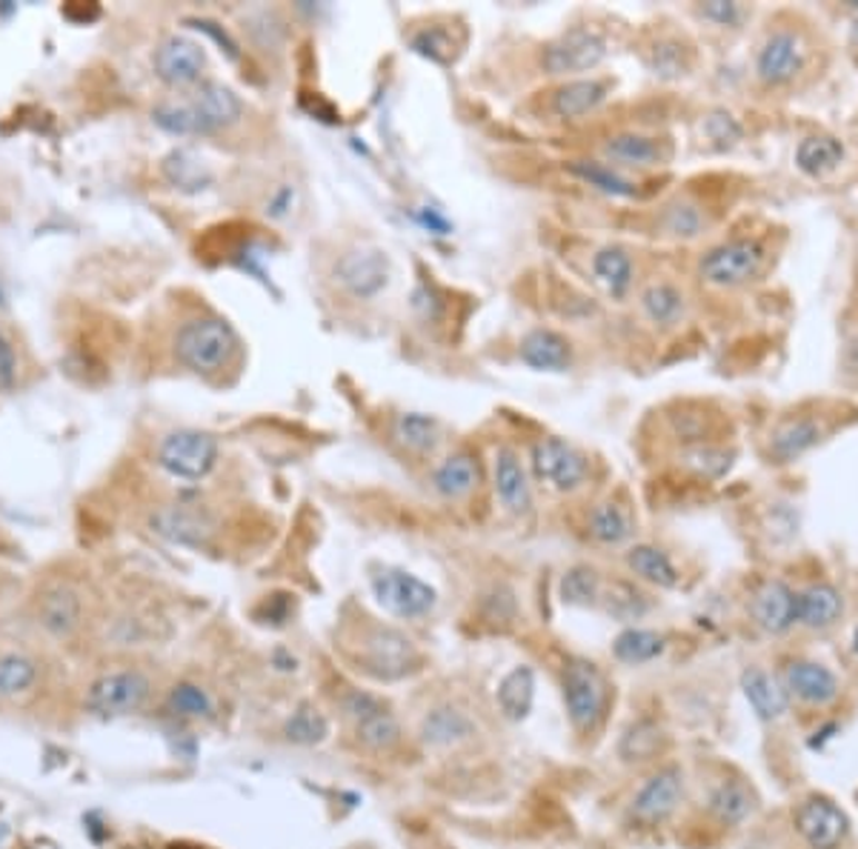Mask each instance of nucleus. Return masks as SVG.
Listing matches in <instances>:
<instances>
[{
    "label": "nucleus",
    "instance_id": "1",
    "mask_svg": "<svg viewBox=\"0 0 858 849\" xmlns=\"http://www.w3.org/2000/svg\"><path fill=\"white\" fill-rule=\"evenodd\" d=\"M238 347L236 329L223 318H194L174 338V354L192 372H214L232 358Z\"/></svg>",
    "mask_w": 858,
    "mask_h": 849
},
{
    "label": "nucleus",
    "instance_id": "2",
    "mask_svg": "<svg viewBox=\"0 0 858 849\" xmlns=\"http://www.w3.org/2000/svg\"><path fill=\"white\" fill-rule=\"evenodd\" d=\"M563 703L578 732H592L607 707V687L596 663L572 658L563 663Z\"/></svg>",
    "mask_w": 858,
    "mask_h": 849
},
{
    "label": "nucleus",
    "instance_id": "3",
    "mask_svg": "<svg viewBox=\"0 0 858 849\" xmlns=\"http://www.w3.org/2000/svg\"><path fill=\"white\" fill-rule=\"evenodd\" d=\"M158 463L167 469L172 478L183 481H201L218 463V441L209 432L198 429H178L172 436L163 438L158 449Z\"/></svg>",
    "mask_w": 858,
    "mask_h": 849
},
{
    "label": "nucleus",
    "instance_id": "4",
    "mask_svg": "<svg viewBox=\"0 0 858 849\" xmlns=\"http://www.w3.org/2000/svg\"><path fill=\"white\" fill-rule=\"evenodd\" d=\"M372 592L389 616L416 621L436 609V589L403 569H381L372 576Z\"/></svg>",
    "mask_w": 858,
    "mask_h": 849
},
{
    "label": "nucleus",
    "instance_id": "5",
    "mask_svg": "<svg viewBox=\"0 0 858 849\" xmlns=\"http://www.w3.org/2000/svg\"><path fill=\"white\" fill-rule=\"evenodd\" d=\"M149 698V678L138 669H114L98 681H92L87 692V707L94 716L114 718L129 716L134 709H141Z\"/></svg>",
    "mask_w": 858,
    "mask_h": 849
},
{
    "label": "nucleus",
    "instance_id": "6",
    "mask_svg": "<svg viewBox=\"0 0 858 849\" xmlns=\"http://www.w3.org/2000/svg\"><path fill=\"white\" fill-rule=\"evenodd\" d=\"M343 712L356 727L358 741L367 749H376V752H387V749L396 747L401 741V723L398 718L389 712L387 703L378 701L376 696L369 692H349L343 698Z\"/></svg>",
    "mask_w": 858,
    "mask_h": 849
},
{
    "label": "nucleus",
    "instance_id": "7",
    "mask_svg": "<svg viewBox=\"0 0 858 849\" xmlns=\"http://www.w3.org/2000/svg\"><path fill=\"white\" fill-rule=\"evenodd\" d=\"M765 249L756 241H732L701 258V278L712 287H741L761 269Z\"/></svg>",
    "mask_w": 858,
    "mask_h": 849
},
{
    "label": "nucleus",
    "instance_id": "8",
    "mask_svg": "<svg viewBox=\"0 0 858 849\" xmlns=\"http://www.w3.org/2000/svg\"><path fill=\"white\" fill-rule=\"evenodd\" d=\"M607 54V43L592 29L576 27L570 32L558 34L550 47L543 49V69L550 74H576L596 69Z\"/></svg>",
    "mask_w": 858,
    "mask_h": 849
},
{
    "label": "nucleus",
    "instance_id": "9",
    "mask_svg": "<svg viewBox=\"0 0 858 849\" xmlns=\"http://www.w3.org/2000/svg\"><path fill=\"white\" fill-rule=\"evenodd\" d=\"M418 652L412 647L409 638H403L401 632L387 627H376L363 638V656L361 667L367 669L369 676L383 678V681H396L403 678L409 669L416 667Z\"/></svg>",
    "mask_w": 858,
    "mask_h": 849
},
{
    "label": "nucleus",
    "instance_id": "10",
    "mask_svg": "<svg viewBox=\"0 0 858 849\" xmlns=\"http://www.w3.org/2000/svg\"><path fill=\"white\" fill-rule=\"evenodd\" d=\"M532 472L538 481L550 483L558 492H572L587 478V461L561 438H541L532 447Z\"/></svg>",
    "mask_w": 858,
    "mask_h": 849
},
{
    "label": "nucleus",
    "instance_id": "11",
    "mask_svg": "<svg viewBox=\"0 0 858 849\" xmlns=\"http://www.w3.org/2000/svg\"><path fill=\"white\" fill-rule=\"evenodd\" d=\"M336 278L341 287L356 298H376L389 283V258L376 247H356L341 254L336 267Z\"/></svg>",
    "mask_w": 858,
    "mask_h": 849
},
{
    "label": "nucleus",
    "instance_id": "12",
    "mask_svg": "<svg viewBox=\"0 0 858 849\" xmlns=\"http://www.w3.org/2000/svg\"><path fill=\"white\" fill-rule=\"evenodd\" d=\"M796 827L810 849H841L850 823L836 803L812 796L796 809Z\"/></svg>",
    "mask_w": 858,
    "mask_h": 849
},
{
    "label": "nucleus",
    "instance_id": "13",
    "mask_svg": "<svg viewBox=\"0 0 858 849\" xmlns=\"http://www.w3.org/2000/svg\"><path fill=\"white\" fill-rule=\"evenodd\" d=\"M203 67H207V54L189 38L172 34L154 49V72L169 87H189L201 78Z\"/></svg>",
    "mask_w": 858,
    "mask_h": 849
},
{
    "label": "nucleus",
    "instance_id": "14",
    "mask_svg": "<svg viewBox=\"0 0 858 849\" xmlns=\"http://www.w3.org/2000/svg\"><path fill=\"white\" fill-rule=\"evenodd\" d=\"M685 796V781H681V772L678 769H665L652 776L650 781L638 789V796L632 798V816L644 823H658L665 821L667 816H672Z\"/></svg>",
    "mask_w": 858,
    "mask_h": 849
},
{
    "label": "nucleus",
    "instance_id": "15",
    "mask_svg": "<svg viewBox=\"0 0 858 849\" xmlns=\"http://www.w3.org/2000/svg\"><path fill=\"white\" fill-rule=\"evenodd\" d=\"M801 63H805L801 41L792 32H776L767 38V43L758 52L756 72L765 83L778 87V83L792 81L801 72Z\"/></svg>",
    "mask_w": 858,
    "mask_h": 849
},
{
    "label": "nucleus",
    "instance_id": "16",
    "mask_svg": "<svg viewBox=\"0 0 858 849\" xmlns=\"http://www.w3.org/2000/svg\"><path fill=\"white\" fill-rule=\"evenodd\" d=\"M785 689L798 701L825 707L838 698V681L830 669L816 661H792L785 669Z\"/></svg>",
    "mask_w": 858,
    "mask_h": 849
},
{
    "label": "nucleus",
    "instance_id": "17",
    "mask_svg": "<svg viewBox=\"0 0 858 849\" xmlns=\"http://www.w3.org/2000/svg\"><path fill=\"white\" fill-rule=\"evenodd\" d=\"M752 616H756L758 627L772 632V636L787 632L796 623V592L785 581H767L756 592Z\"/></svg>",
    "mask_w": 858,
    "mask_h": 849
},
{
    "label": "nucleus",
    "instance_id": "18",
    "mask_svg": "<svg viewBox=\"0 0 858 849\" xmlns=\"http://www.w3.org/2000/svg\"><path fill=\"white\" fill-rule=\"evenodd\" d=\"M192 109L198 112V118L203 121L207 132H214V129L232 127V123L241 121L243 114V103L236 92L223 83L207 81L198 87L192 98Z\"/></svg>",
    "mask_w": 858,
    "mask_h": 849
},
{
    "label": "nucleus",
    "instance_id": "19",
    "mask_svg": "<svg viewBox=\"0 0 858 849\" xmlns=\"http://www.w3.org/2000/svg\"><path fill=\"white\" fill-rule=\"evenodd\" d=\"M741 689H745V698L750 701L752 712L761 721H776L790 707V692L785 689V683H778L765 669H747L745 676H741Z\"/></svg>",
    "mask_w": 858,
    "mask_h": 849
},
{
    "label": "nucleus",
    "instance_id": "20",
    "mask_svg": "<svg viewBox=\"0 0 858 849\" xmlns=\"http://www.w3.org/2000/svg\"><path fill=\"white\" fill-rule=\"evenodd\" d=\"M492 481H496V496L501 498L503 507L512 512L530 509V481L512 449H498L496 461H492Z\"/></svg>",
    "mask_w": 858,
    "mask_h": 849
},
{
    "label": "nucleus",
    "instance_id": "21",
    "mask_svg": "<svg viewBox=\"0 0 858 849\" xmlns=\"http://www.w3.org/2000/svg\"><path fill=\"white\" fill-rule=\"evenodd\" d=\"M845 601L830 583H812L801 596H796V621L810 629H827L841 618Z\"/></svg>",
    "mask_w": 858,
    "mask_h": 849
},
{
    "label": "nucleus",
    "instance_id": "22",
    "mask_svg": "<svg viewBox=\"0 0 858 849\" xmlns=\"http://www.w3.org/2000/svg\"><path fill=\"white\" fill-rule=\"evenodd\" d=\"M521 361L541 372H561L570 363V343L552 329H532L521 341Z\"/></svg>",
    "mask_w": 858,
    "mask_h": 849
},
{
    "label": "nucleus",
    "instance_id": "23",
    "mask_svg": "<svg viewBox=\"0 0 858 849\" xmlns=\"http://www.w3.org/2000/svg\"><path fill=\"white\" fill-rule=\"evenodd\" d=\"M421 736L429 747L447 749V747H458L461 741H470L476 736V723L470 721L467 712L452 707H441L432 709L421 723Z\"/></svg>",
    "mask_w": 858,
    "mask_h": 849
},
{
    "label": "nucleus",
    "instance_id": "24",
    "mask_svg": "<svg viewBox=\"0 0 858 849\" xmlns=\"http://www.w3.org/2000/svg\"><path fill=\"white\" fill-rule=\"evenodd\" d=\"M152 527L158 529L163 538H169V541L192 543V547L207 541L209 532H212L207 518L198 516V512H192V509L187 507L161 509V512L152 518Z\"/></svg>",
    "mask_w": 858,
    "mask_h": 849
},
{
    "label": "nucleus",
    "instance_id": "25",
    "mask_svg": "<svg viewBox=\"0 0 858 849\" xmlns=\"http://www.w3.org/2000/svg\"><path fill=\"white\" fill-rule=\"evenodd\" d=\"M532 698H536V676H532L530 667H516L498 683V709H501L503 718H510V721L527 718V712H530L532 707Z\"/></svg>",
    "mask_w": 858,
    "mask_h": 849
},
{
    "label": "nucleus",
    "instance_id": "26",
    "mask_svg": "<svg viewBox=\"0 0 858 849\" xmlns=\"http://www.w3.org/2000/svg\"><path fill=\"white\" fill-rule=\"evenodd\" d=\"M821 441V427H818L812 418H796V421H787L772 432L770 438V452L781 463L792 461V458L805 456L807 449H812Z\"/></svg>",
    "mask_w": 858,
    "mask_h": 849
},
{
    "label": "nucleus",
    "instance_id": "27",
    "mask_svg": "<svg viewBox=\"0 0 858 849\" xmlns=\"http://www.w3.org/2000/svg\"><path fill=\"white\" fill-rule=\"evenodd\" d=\"M627 567H630L638 578L656 583V587L670 589L678 583V572L670 558H667V552L650 547V543L632 547L630 552H627Z\"/></svg>",
    "mask_w": 858,
    "mask_h": 849
},
{
    "label": "nucleus",
    "instance_id": "28",
    "mask_svg": "<svg viewBox=\"0 0 858 849\" xmlns=\"http://www.w3.org/2000/svg\"><path fill=\"white\" fill-rule=\"evenodd\" d=\"M603 152L610 154L612 161L627 163V167H656L661 161V147H658L656 138L636 132H623L610 138V141L603 143Z\"/></svg>",
    "mask_w": 858,
    "mask_h": 849
},
{
    "label": "nucleus",
    "instance_id": "29",
    "mask_svg": "<svg viewBox=\"0 0 858 849\" xmlns=\"http://www.w3.org/2000/svg\"><path fill=\"white\" fill-rule=\"evenodd\" d=\"M436 489L443 498L470 496L478 483V463L472 456H450L436 469Z\"/></svg>",
    "mask_w": 858,
    "mask_h": 849
},
{
    "label": "nucleus",
    "instance_id": "30",
    "mask_svg": "<svg viewBox=\"0 0 858 849\" xmlns=\"http://www.w3.org/2000/svg\"><path fill=\"white\" fill-rule=\"evenodd\" d=\"M845 158V147L841 141H836L832 134H812V138H805L801 147L796 152V163L801 172L807 174H825L830 169H836Z\"/></svg>",
    "mask_w": 858,
    "mask_h": 849
},
{
    "label": "nucleus",
    "instance_id": "31",
    "mask_svg": "<svg viewBox=\"0 0 858 849\" xmlns=\"http://www.w3.org/2000/svg\"><path fill=\"white\" fill-rule=\"evenodd\" d=\"M38 676H41V667L34 658L23 656V652L0 656V698L9 701V698L23 696L38 683Z\"/></svg>",
    "mask_w": 858,
    "mask_h": 849
},
{
    "label": "nucleus",
    "instance_id": "32",
    "mask_svg": "<svg viewBox=\"0 0 858 849\" xmlns=\"http://www.w3.org/2000/svg\"><path fill=\"white\" fill-rule=\"evenodd\" d=\"M607 98V83L601 81H572L556 92V112L561 118H581L592 112Z\"/></svg>",
    "mask_w": 858,
    "mask_h": 849
},
{
    "label": "nucleus",
    "instance_id": "33",
    "mask_svg": "<svg viewBox=\"0 0 858 849\" xmlns=\"http://www.w3.org/2000/svg\"><path fill=\"white\" fill-rule=\"evenodd\" d=\"M665 652V638L652 629H623L612 641V656L623 663H647Z\"/></svg>",
    "mask_w": 858,
    "mask_h": 849
},
{
    "label": "nucleus",
    "instance_id": "34",
    "mask_svg": "<svg viewBox=\"0 0 858 849\" xmlns=\"http://www.w3.org/2000/svg\"><path fill=\"white\" fill-rule=\"evenodd\" d=\"M592 272L598 281L610 289L616 298H621L632 283V261L630 254L618 247H607L592 258Z\"/></svg>",
    "mask_w": 858,
    "mask_h": 849
},
{
    "label": "nucleus",
    "instance_id": "35",
    "mask_svg": "<svg viewBox=\"0 0 858 849\" xmlns=\"http://www.w3.org/2000/svg\"><path fill=\"white\" fill-rule=\"evenodd\" d=\"M396 438L412 452H429V449H436L438 438H441V423L429 414L403 412L396 421Z\"/></svg>",
    "mask_w": 858,
    "mask_h": 849
},
{
    "label": "nucleus",
    "instance_id": "36",
    "mask_svg": "<svg viewBox=\"0 0 858 849\" xmlns=\"http://www.w3.org/2000/svg\"><path fill=\"white\" fill-rule=\"evenodd\" d=\"M710 809H712V816H716L718 821L727 823V827H736V823H741L752 812L750 789H747L745 783H738V781L721 783V787H718L716 792H712Z\"/></svg>",
    "mask_w": 858,
    "mask_h": 849
},
{
    "label": "nucleus",
    "instance_id": "37",
    "mask_svg": "<svg viewBox=\"0 0 858 849\" xmlns=\"http://www.w3.org/2000/svg\"><path fill=\"white\" fill-rule=\"evenodd\" d=\"M590 536L601 543H623L632 536V518L630 512L618 503L607 501L596 507L590 516Z\"/></svg>",
    "mask_w": 858,
    "mask_h": 849
},
{
    "label": "nucleus",
    "instance_id": "38",
    "mask_svg": "<svg viewBox=\"0 0 858 849\" xmlns=\"http://www.w3.org/2000/svg\"><path fill=\"white\" fill-rule=\"evenodd\" d=\"M641 307L652 323H676L681 309H685V298L672 283H652L644 289Z\"/></svg>",
    "mask_w": 858,
    "mask_h": 849
},
{
    "label": "nucleus",
    "instance_id": "39",
    "mask_svg": "<svg viewBox=\"0 0 858 849\" xmlns=\"http://www.w3.org/2000/svg\"><path fill=\"white\" fill-rule=\"evenodd\" d=\"M570 169L578 174V178H583V181L590 183V187L601 189V192L621 194V198H630V194H636V187H632L627 178H621L616 169L607 167V163L576 161V163H570Z\"/></svg>",
    "mask_w": 858,
    "mask_h": 849
},
{
    "label": "nucleus",
    "instance_id": "40",
    "mask_svg": "<svg viewBox=\"0 0 858 849\" xmlns=\"http://www.w3.org/2000/svg\"><path fill=\"white\" fill-rule=\"evenodd\" d=\"M598 592H601V578L590 567H576L561 578V598L567 603L587 607V603H596Z\"/></svg>",
    "mask_w": 858,
    "mask_h": 849
},
{
    "label": "nucleus",
    "instance_id": "41",
    "mask_svg": "<svg viewBox=\"0 0 858 849\" xmlns=\"http://www.w3.org/2000/svg\"><path fill=\"white\" fill-rule=\"evenodd\" d=\"M78 616H81V603L67 589H58L43 601V623L54 632H69L78 623Z\"/></svg>",
    "mask_w": 858,
    "mask_h": 849
},
{
    "label": "nucleus",
    "instance_id": "42",
    "mask_svg": "<svg viewBox=\"0 0 858 849\" xmlns=\"http://www.w3.org/2000/svg\"><path fill=\"white\" fill-rule=\"evenodd\" d=\"M163 172H167V178L174 187L183 189H203V183H209V172L203 169V163L189 152L169 154L167 161H163Z\"/></svg>",
    "mask_w": 858,
    "mask_h": 849
},
{
    "label": "nucleus",
    "instance_id": "43",
    "mask_svg": "<svg viewBox=\"0 0 858 849\" xmlns=\"http://www.w3.org/2000/svg\"><path fill=\"white\" fill-rule=\"evenodd\" d=\"M152 118L158 127L167 129V132H172V134L207 132V127H203V121L192 109V103H189V107H178V103H161V107H154Z\"/></svg>",
    "mask_w": 858,
    "mask_h": 849
},
{
    "label": "nucleus",
    "instance_id": "44",
    "mask_svg": "<svg viewBox=\"0 0 858 849\" xmlns=\"http://www.w3.org/2000/svg\"><path fill=\"white\" fill-rule=\"evenodd\" d=\"M169 709H172L174 716L203 718L212 712V698L201 687H194V683H178L169 692Z\"/></svg>",
    "mask_w": 858,
    "mask_h": 849
},
{
    "label": "nucleus",
    "instance_id": "45",
    "mask_svg": "<svg viewBox=\"0 0 858 849\" xmlns=\"http://www.w3.org/2000/svg\"><path fill=\"white\" fill-rule=\"evenodd\" d=\"M685 467L701 478H721L732 467V456L716 447H696L685 456Z\"/></svg>",
    "mask_w": 858,
    "mask_h": 849
},
{
    "label": "nucleus",
    "instance_id": "46",
    "mask_svg": "<svg viewBox=\"0 0 858 849\" xmlns=\"http://www.w3.org/2000/svg\"><path fill=\"white\" fill-rule=\"evenodd\" d=\"M287 732L292 741L316 743V741H321L323 736H327V721H323V716H318V709L312 712V709L303 707L301 712H296V716H292V721L287 723Z\"/></svg>",
    "mask_w": 858,
    "mask_h": 849
},
{
    "label": "nucleus",
    "instance_id": "47",
    "mask_svg": "<svg viewBox=\"0 0 858 849\" xmlns=\"http://www.w3.org/2000/svg\"><path fill=\"white\" fill-rule=\"evenodd\" d=\"M652 69L661 78H678V74H685L687 61H685V47H678V43H661L652 52Z\"/></svg>",
    "mask_w": 858,
    "mask_h": 849
},
{
    "label": "nucleus",
    "instance_id": "48",
    "mask_svg": "<svg viewBox=\"0 0 858 849\" xmlns=\"http://www.w3.org/2000/svg\"><path fill=\"white\" fill-rule=\"evenodd\" d=\"M705 129L707 134H710V141H716L718 147H732V143L741 138V127H738L736 118L727 112H712L705 121Z\"/></svg>",
    "mask_w": 858,
    "mask_h": 849
},
{
    "label": "nucleus",
    "instance_id": "49",
    "mask_svg": "<svg viewBox=\"0 0 858 849\" xmlns=\"http://www.w3.org/2000/svg\"><path fill=\"white\" fill-rule=\"evenodd\" d=\"M665 223L670 232L692 238V234H698V229H701V212H698L696 207H690V203H676V207H670V212H667Z\"/></svg>",
    "mask_w": 858,
    "mask_h": 849
},
{
    "label": "nucleus",
    "instance_id": "50",
    "mask_svg": "<svg viewBox=\"0 0 858 849\" xmlns=\"http://www.w3.org/2000/svg\"><path fill=\"white\" fill-rule=\"evenodd\" d=\"M701 14H705L707 21H716L718 27H736V23L741 21V9H738V3H725V0L705 3V7H701Z\"/></svg>",
    "mask_w": 858,
    "mask_h": 849
},
{
    "label": "nucleus",
    "instance_id": "51",
    "mask_svg": "<svg viewBox=\"0 0 858 849\" xmlns=\"http://www.w3.org/2000/svg\"><path fill=\"white\" fill-rule=\"evenodd\" d=\"M412 47H416V52L432 58V61H443V58H447V49H450V43H447V38L438 32H421L412 38Z\"/></svg>",
    "mask_w": 858,
    "mask_h": 849
},
{
    "label": "nucleus",
    "instance_id": "52",
    "mask_svg": "<svg viewBox=\"0 0 858 849\" xmlns=\"http://www.w3.org/2000/svg\"><path fill=\"white\" fill-rule=\"evenodd\" d=\"M14 349L12 343L3 338V332H0V389H12V381H14Z\"/></svg>",
    "mask_w": 858,
    "mask_h": 849
},
{
    "label": "nucleus",
    "instance_id": "53",
    "mask_svg": "<svg viewBox=\"0 0 858 849\" xmlns=\"http://www.w3.org/2000/svg\"><path fill=\"white\" fill-rule=\"evenodd\" d=\"M194 27L203 29V32L212 34V38H214V41H218V43H223V47H227V54H229V58H238V47H236V43L229 41V34H227V32H218V29H214V23H209V21H194Z\"/></svg>",
    "mask_w": 858,
    "mask_h": 849
},
{
    "label": "nucleus",
    "instance_id": "54",
    "mask_svg": "<svg viewBox=\"0 0 858 849\" xmlns=\"http://www.w3.org/2000/svg\"><path fill=\"white\" fill-rule=\"evenodd\" d=\"M845 369H847V374H850V378H856V381H858V334H856V338H850V341H847Z\"/></svg>",
    "mask_w": 858,
    "mask_h": 849
},
{
    "label": "nucleus",
    "instance_id": "55",
    "mask_svg": "<svg viewBox=\"0 0 858 849\" xmlns=\"http://www.w3.org/2000/svg\"><path fill=\"white\" fill-rule=\"evenodd\" d=\"M418 218H421V223H423V227H429V229H438V234H447V229H450V223L443 221L441 214H436V212H427V209H423V212L418 214Z\"/></svg>",
    "mask_w": 858,
    "mask_h": 849
},
{
    "label": "nucleus",
    "instance_id": "56",
    "mask_svg": "<svg viewBox=\"0 0 858 849\" xmlns=\"http://www.w3.org/2000/svg\"><path fill=\"white\" fill-rule=\"evenodd\" d=\"M169 849H209V847H201V843H189V841H178V843H169Z\"/></svg>",
    "mask_w": 858,
    "mask_h": 849
},
{
    "label": "nucleus",
    "instance_id": "57",
    "mask_svg": "<svg viewBox=\"0 0 858 849\" xmlns=\"http://www.w3.org/2000/svg\"><path fill=\"white\" fill-rule=\"evenodd\" d=\"M852 47L858 49V23H856V27H852Z\"/></svg>",
    "mask_w": 858,
    "mask_h": 849
},
{
    "label": "nucleus",
    "instance_id": "58",
    "mask_svg": "<svg viewBox=\"0 0 858 849\" xmlns=\"http://www.w3.org/2000/svg\"><path fill=\"white\" fill-rule=\"evenodd\" d=\"M852 643H856V656H858V629H856V641H852Z\"/></svg>",
    "mask_w": 858,
    "mask_h": 849
}]
</instances>
